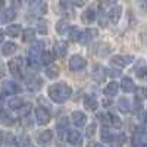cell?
Instances as JSON below:
<instances>
[{"instance_id":"6da1fadb","label":"cell","mask_w":147,"mask_h":147,"mask_svg":"<svg viewBox=\"0 0 147 147\" xmlns=\"http://www.w3.org/2000/svg\"><path fill=\"white\" fill-rule=\"evenodd\" d=\"M47 93H49V97L52 99V102L60 105V103H65L72 96V88L66 82H56L49 87Z\"/></svg>"},{"instance_id":"7a4b0ae2","label":"cell","mask_w":147,"mask_h":147,"mask_svg":"<svg viewBox=\"0 0 147 147\" xmlns=\"http://www.w3.org/2000/svg\"><path fill=\"white\" fill-rule=\"evenodd\" d=\"M85 66H87V60H85L82 56H80V55L71 56V59H69V69L71 71L78 72V71H82Z\"/></svg>"},{"instance_id":"3957f363","label":"cell","mask_w":147,"mask_h":147,"mask_svg":"<svg viewBox=\"0 0 147 147\" xmlns=\"http://www.w3.org/2000/svg\"><path fill=\"white\" fill-rule=\"evenodd\" d=\"M131 62H134V56H131V55H116L110 59V63L118 66V68L128 66Z\"/></svg>"},{"instance_id":"277c9868","label":"cell","mask_w":147,"mask_h":147,"mask_svg":"<svg viewBox=\"0 0 147 147\" xmlns=\"http://www.w3.org/2000/svg\"><path fill=\"white\" fill-rule=\"evenodd\" d=\"M44 52V43L43 41H34L31 49L28 50V59L31 60H38L41 53Z\"/></svg>"},{"instance_id":"5b68a950","label":"cell","mask_w":147,"mask_h":147,"mask_svg":"<svg viewBox=\"0 0 147 147\" xmlns=\"http://www.w3.org/2000/svg\"><path fill=\"white\" fill-rule=\"evenodd\" d=\"M9 71L13 77L21 78L22 77V59L21 57H15L9 62Z\"/></svg>"},{"instance_id":"8992f818","label":"cell","mask_w":147,"mask_h":147,"mask_svg":"<svg viewBox=\"0 0 147 147\" xmlns=\"http://www.w3.org/2000/svg\"><path fill=\"white\" fill-rule=\"evenodd\" d=\"M35 119L40 125H46L50 122V113L46 107H37L35 109Z\"/></svg>"},{"instance_id":"52a82bcc","label":"cell","mask_w":147,"mask_h":147,"mask_svg":"<svg viewBox=\"0 0 147 147\" xmlns=\"http://www.w3.org/2000/svg\"><path fill=\"white\" fill-rule=\"evenodd\" d=\"M68 143L75 146V147H81L82 146V136L78 132V131H68V137H66Z\"/></svg>"},{"instance_id":"ba28073f","label":"cell","mask_w":147,"mask_h":147,"mask_svg":"<svg viewBox=\"0 0 147 147\" xmlns=\"http://www.w3.org/2000/svg\"><path fill=\"white\" fill-rule=\"evenodd\" d=\"M74 125H77L78 128L80 127H84L85 124H87V116H85V113L80 112V110H75V112H72V116H71Z\"/></svg>"},{"instance_id":"9c48e42d","label":"cell","mask_w":147,"mask_h":147,"mask_svg":"<svg viewBox=\"0 0 147 147\" xmlns=\"http://www.w3.org/2000/svg\"><path fill=\"white\" fill-rule=\"evenodd\" d=\"M2 88H3V93H7V94H16L21 91V87L15 81H5L2 84Z\"/></svg>"},{"instance_id":"30bf717a","label":"cell","mask_w":147,"mask_h":147,"mask_svg":"<svg viewBox=\"0 0 147 147\" xmlns=\"http://www.w3.org/2000/svg\"><path fill=\"white\" fill-rule=\"evenodd\" d=\"M16 16V12L13 7H9V9H5L2 13H0V24H7L10 21H13Z\"/></svg>"},{"instance_id":"8fae6325","label":"cell","mask_w":147,"mask_h":147,"mask_svg":"<svg viewBox=\"0 0 147 147\" xmlns=\"http://www.w3.org/2000/svg\"><path fill=\"white\" fill-rule=\"evenodd\" d=\"M121 15H122V7L116 5V6H113L112 9L109 10L107 18H109V21L112 22V24H118L119 19H121Z\"/></svg>"},{"instance_id":"7c38bea8","label":"cell","mask_w":147,"mask_h":147,"mask_svg":"<svg viewBox=\"0 0 147 147\" xmlns=\"http://www.w3.org/2000/svg\"><path fill=\"white\" fill-rule=\"evenodd\" d=\"M94 37H97V30H85L81 32V37H80V43L81 44H88Z\"/></svg>"},{"instance_id":"4fadbf2b","label":"cell","mask_w":147,"mask_h":147,"mask_svg":"<svg viewBox=\"0 0 147 147\" xmlns=\"http://www.w3.org/2000/svg\"><path fill=\"white\" fill-rule=\"evenodd\" d=\"M53 140V131L50 129H44L41 132H38V136H37V143L38 144H47Z\"/></svg>"},{"instance_id":"5bb4252c","label":"cell","mask_w":147,"mask_h":147,"mask_svg":"<svg viewBox=\"0 0 147 147\" xmlns=\"http://www.w3.org/2000/svg\"><path fill=\"white\" fill-rule=\"evenodd\" d=\"M147 144V136L141 131H137L134 134V138H132V146L134 147H140V146H146Z\"/></svg>"},{"instance_id":"9a60e30c","label":"cell","mask_w":147,"mask_h":147,"mask_svg":"<svg viewBox=\"0 0 147 147\" xmlns=\"http://www.w3.org/2000/svg\"><path fill=\"white\" fill-rule=\"evenodd\" d=\"M121 88L125 93H132L134 90H136V84H134V81L129 77H124L122 81H121Z\"/></svg>"},{"instance_id":"2e32d148","label":"cell","mask_w":147,"mask_h":147,"mask_svg":"<svg viewBox=\"0 0 147 147\" xmlns=\"http://www.w3.org/2000/svg\"><path fill=\"white\" fill-rule=\"evenodd\" d=\"M106 71L102 68V66H99V65H96L94 66V69H93V72H91V75H93V78L97 81V82H102V81H105L106 80Z\"/></svg>"},{"instance_id":"e0dca14e","label":"cell","mask_w":147,"mask_h":147,"mask_svg":"<svg viewBox=\"0 0 147 147\" xmlns=\"http://www.w3.org/2000/svg\"><path fill=\"white\" fill-rule=\"evenodd\" d=\"M118 91H119V84L115 82V81L109 82L106 87H105V90H103V93H105L106 96H109V97H115V96L118 94Z\"/></svg>"},{"instance_id":"ac0fdd59","label":"cell","mask_w":147,"mask_h":147,"mask_svg":"<svg viewBox=\"0 0 147 147\" xmlns=\"http://www.w3.org/2000/svg\"><path fill=\"white\" fill-rule=\"evenodd\" d=\"M0 124L5 125V127H13L15 119L12 118L7 112H5V110H0Z\"/></svg>"},{"instance_id":"d6986e66","label":"cell","mask_w":147,"mask_h":147,"mask_svg":"<svg viewBox=\"0 0 147 147\" xmlns=\"http://www.w3.org/2000/svg\"><path fill=\"white\" fill-rule=\"evenodd\" d=\"M84 107L87 110H96L99 107V102H97V99L94 96H87L84 99Z\"/></svg>"},{"instance_id":"ffe728a7","label":"cell","mask_w":147,"mask_h":147,"mask_svg":"<svg viewBox=\"0 0 147 147\" xmlns=\"http://www.w3.org/2000/svg\"><path fill=\"white\" fill-rule=\"evenodd\" d=\"M66 50H68V47H66V43L63 41H56L55 43V47H53V52L56 56L59 57H63L66 55Z\"/></svg>"},{"instance_id":"44dd1931","label":"cell","mask_w":147,"mask_h":147,"mask_svg":"<svg viewBox=\"0 0 147 147\" xmlns=\"http://www.w3.org/2000/svg\"><path fill=\"white\" fill-rule=\"evenodd\" d=\"M81 19H82L84 24H87V25H88V24H91V22H94V19H96V12H94V9H93V7H88V9L81 15Z\"/></svg>"},{"instance_id":"7402d4cb","label":"cell","mask_w":147,"mask_h":147,"mask_svg":"<svg viewBox=\"0 0 147 147\" xmlns=\"http://www.w3.org/2000/svg\"><path fill=\"white\" fill-rule=\"evenodd\" d=\"M81 32H82V31H81L78 27H69V30H68V34H69V40H71V41H74V43L80 41Z\"/></svg>"},{"instance_id":"603a6c76","label":"cell","mask_w":147,"mask_h":147,"mask_svg":"<svg viewBox=\"0 0 147 147\" xmlns=\"http://www.w3.org/2000/svg\"><path fill=\"white\" fill-rule=\"evenodd\" d=\"M16 49H18V46H16L15 43H12V41H7V43H5V44H3L2 53H3L5 56H10V55H13V53L16 52Z\"/></svg>"},{"instance_id":"cb8c5ba5","label":"cell","mask_w":147,"mask_h":147,"mask_svg":"<svg viewBox=\"0 0 147 147\" xmlns=\"http://www.w3.org/2000/svg\"><path fill=\"white\" fill-rule=\"evenodd\" d=\"M118 109L121 110L122 113H129V110H131L129 100H128V99H125V97L119 99V100H118Z\"/></svg>"},{"instance_id":"d4e9b609","label":"cell","mask_w":147,"mask_h":147,"mask_svg":"<svg viewBox=\"0 0 147 147\" xmlns=\"http://www.w3.org/2000/svg\"><path fill=\"white\" fill-rule=\"evenodd\" d=\"M40 60H41V63L49 66V65H52L55 62V55L52 52H43L41 56H40Z\"/></svg>"},{"instance_id":"484cf974","label":"cell","mask_w":147,"mask_h":147,"mask_svg":"<svg viewBox=\"0 0 147 147\" xmlns=\"http://www.w3.org/2000/svg\"><path fill=\"white\" fill-rule=\"evenodd\" d=\"M68 30H69V24H68L66 19H60V21H57V24H56V31H57V34L63 35V34L68 32Z\"/></svg>"},{"instance_id":"4316f807","label":"cell","mask_w":147,"mask_h":147,"mask_svg":"<svg viewBox=\"0 0 147 147\" xmlns=\"http://www.w3.org/2000/svg\"><path fill=\"white\" fill-rule=\"evenodd\" d=\"M100 137H102V140H103V141L112 143V141L115 140V137H116V136H113V132L110 131V129H107V128H102V131H100Z\"/></svg>"},{"instance_id":"83f0119b","label":"cell","mask_w":147,"mask_h":147,"mask_svg":"<svg viewBox=\"0 0 147 147\" xmlns=\"http://www.w3.org/2000/svg\"><path fill=\"white\" fill-rule=\"evenodd\" d=\"M7 106L12 109V110H19L22 106H24V102L21 99H18V97H13V99L7 100Z\"/></svg>"},{"instance_id":"f1b7e54d","label":"cell","mask_w":147,"mask_h":147,"mask_svg":"<svg viewBox=\"0 0 147 147\" xmlns=\"http://www.w3.org/2000/svg\"><path fill=\"white\" fill-rule=\"evenodd\" d=\"M21 31H22L21 25H9V27L6 28V34H7L9 37H18V35L21 34Z\"/></svg>"},{"instance_id":"f546056e","label":"cell","mask_w":147,"mask_h":147,"mask_svg":"<svg viewBox=\"0 0 147 147\" xmlns=\"http://www.w3.org/2000/svg\"><path fill=\"white\" fill-rule=\"evenodd\" d=\"M15 144H16L18 147H30L31 140H30L28 136H21V137H18V138L15 140Z\"/></svg>"},{"instance_id":"4dcf8cb0","label":"cell","mask_w":147,"mask_h":147,"mask_svg":"<svg viewBox=\"0 0 147 147\" xmlns=\"http://www.w3.org/2000/svg\"><path fill=\"white\" fill-rule=\"evenodd\" d=\"M30 91H37L40 87H41V80L40 78H31V81L27 82Z\"/></svg>"},{"instance_id":"1f68e13d","label":"cell","mask_w":147,"mask_h":147,"mask_svg":"<svg viewBox=\"0 0 147 147\" xmlns=\"http://www.w3.org/2000/svg\"><path fill=\"white\" fill-rule=\"evenodd\" d=\"M34 37H35V31L32 28H27L25 31H24V34H22V40L25 43H31L34 40Z\"/></svg>"},{"instance_id":"d6a6232c","label":"cell","mask_w":147,"mask_h":147,"mask_svg":"<svg viewBox=\"0 0 147 147\" xmlns=\"http://www.w3.org/2000/svg\"><path fill=\"white\" fill-rule=\"evenodd\" d=\"M136 99L143 102V100H147V88L146 87H137L136 90Z\"/></svg>"},{"instance_id":"836d02e7","label":"cell","mask_w":147,"mask_h":147,"mask_svg":"<svg viewBox=\"0 0 147 147\" xmlns=\"http://www.w3.org/2000/svg\"><path fill=\"white\" fill-rule=\"evenodd\" d=\"M57 75H59V69H57V68L49 66V68L46 69V77H47V78H57Z\"/></svg>"},{"instance_id":"e575fe53","label":"cell","mask_w":147,"mask_h":147,"mask_svg":"<svg viewBox=\"0 0 147 147\" xmlns=\"http://www.w3.org/2000/svg\"><path fill=\"white\" fill-rule=\"evenodd\" d=\"M109 121H110V124H112L115 128H121L122 127V121L113 113H109Z\"/></svg>"},{"instance_id":"d590c367","label":"cell","mask_w":147,"mask_h":147,"mask_svg":"<svg viewBox=\"0 0 147 147\" xmlns=\"http://www.w3.org/2000/svg\"><path fill=\"white\" fill-rule=\"evenodd\" d=\"M136 74H137L138 78L146 80V78H147V66H138V68L136 69Z\"/></svg>"},{"instance_id":"8d00e7d4","label":"cell","mask_w":147,"mask_h":147,"mask_svg":"<svg viewBox=\"0 0 147 147\" xmlns=\"http://www.w3.org/2000/svg\"><path fill=\"white\" fill-rule=\"evenodd\" d=\"M32 9L37 10L38 13H46V12H47L46 3H34V5H32Z\"/></svg>"},{"instance_id":"74e56055","label":"cell","mask_w":147,"mask_h":147,"mask_svg":"<svg viewBox=\"0 0 147 147\" xmlns=\"http://www.w3.org/2000/svg\"><path fill=\"white\" fill-rule=\"evenodd\" d=\"M94 132H96V124H90V127H87V129H85V136L91 138L94 137Z\"/></svg>"},{"instance_id":"f35d334b","label":"cell","mask_w":147,"mask_h":147,"mask_svg":"<svg viewBox=\"0 0 147 147\" xmlns=\"http://www.w3.org/2000/svg\"><path fill=\"white\" fill-rule=\"evenodd\" d=\"M6 144H13L15 143V137L12 134H3V137H0Z\"/></svg>"},{"instance_id":"ab89813d","label":"cell","mask_w":147,"mask_h":147,"mask_svg":"<svg viewBox=\"0 0 147 147\" xmlns=\"http://www.w3.org/2000/svg\"><path fill=\"white\" fill-rule=\"evenodd\" d=\"M87 2L88 0H71L72 6H75V7H82V6L87 5Z\"/></svg>"},{"instance_id":"60d3db41","label":"cell","mask_w":147,"mask_h":147,"mask_svg":"<svg viewBox=\"0 0 147 147\" xmlns=\"http://www.w3.org/2000/svg\"><path fill=\"white\" fill-rule=\"evenodd\" d=\"M38 32L40 34H47L49 32V28H47V24L46 22H40L38 24Z\"/></svg>"},{"instance_id":"b9f144b4","label":"cell","mask_w":147,"mask_h":147,"mask_svg":"<svg viewBox=\"0 0 147 147\" xmlns=\"http://www.w3.org/2000/svg\"><path fill=\"white\" fill-rule=\"evenodd\" d=\"M99 119L103 122L105 125H107L109 122H110V121H109V115H106V113H99Z\"/></svg>"},{"instance_id":"7bdbcfd3","label":"cell","mask_w":147,"mask_h":147,"mask_svg":"<svg viewBox=\"0 0 147 147\" xmlns=\"http://www.w3.org/2000/svg\"><path fill=\"white\" fill-rule=\"evenodd\" d=\"M12 6H13V9L19 7L21 6V0H12Z\"/></svg>"},{"instance_id":"ee69618b","label":"cell","mask_w":147,"mask_h":147,"mask_svg":"<svg viewBox=\"0 0 147 147\" xmlns=\"http://www.w3.org/2000/svg\"><path fill=\"white\" fill-rule=\"evenodd\" d=\"M109 74H110L112 77H118V75H121V72H119V71H109Z\"/></svg>"},{"instance_id":"f6af8a7d","label":"cell","mask_w":147,"mask_h":147,"mask_svg":"<svg viewBox=\"0 0 147 147\" xmlns=\"http://www.w3.org/2000/svg\"><path fill=\"white\" fill-rule=\"evenodd\" d=\"M143 124H144V127L147 128V112L143 115Z\"/></svg>"},{"instance_id":"bcb514c9","label":"cell","mask_w":147,"mask_h":147,"mask_svg":"<svg viewBox=\"0 0 147 147\" xmlns=\"http://www.w3.org/2000/svg\"><path fill=\"white\" fill-rule=\"evenodd\" d=\"M3 38H5V34H3V31H2V30H0V43L3 41Z\"/></svg>"},{"instance_id":"7dc6e473","label":"cell","mask_w":147,"mask_h":147,"mask_svg":"<svg viewBox=\"0 0 147 147\" xmlns=\"http://www.w3.org/2000/svg\"><path fill=\"white\" fill-rule=\"evenodd\" d=\"M5 6V0H0V9H2Z\"/></svg>"},{"instance_id":"c3c4849f","label":"cell","mask_w":147,"mask_h":147,"mask_svg":"<svg viewBox=\"0 0 147 147\" xmlns=\"http://www.w3.org/2000/svg\"><path fill=\"white\" fill-rule=\"evenodd\" d=\"M94 147H105V146H102L100 143H96V144H94Z\"/></svg>"},{"instance_id":"681fc988","label":"cell","mask_w":147,"mask_h":147,"mask_svg":"<svg viewBox=\"0 0 147 147\" xmlns=\"http://www.w3.org/2000/svg\"><path fill=\"white\" fill-rule=\"evenodd\" d=\"M106 3H113V2H116V0H105Z\"/></svg>"},{"instance_id":"f907efd6","label":"cell","mask_w":147,"mask_h":147,"mask_svg":"<svg viewBox=\"0 0 147 147\" xmlns=\"http://www.w3.org/2000/svg\"><path fill=\"white\" fill-rule=\"evenodd\" d=\"M140 147H147V144H146V146H140Z\"/></svg>"}]
</instances>
